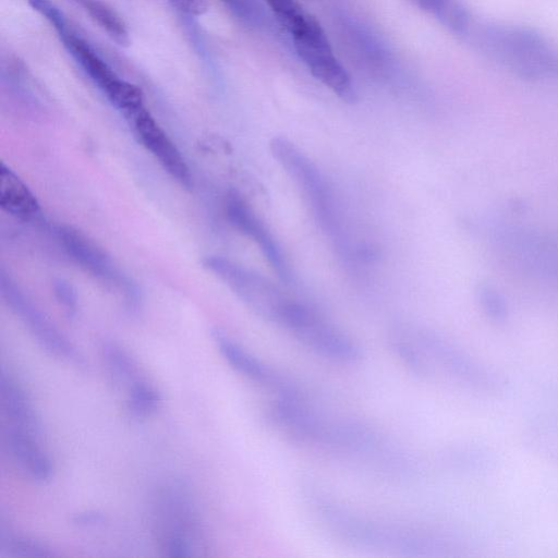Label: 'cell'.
<instances>
[{"instance_id":"3","label":"cell","mask_w":558,"mask_h":558,"mask_svg":"<svg viewBox=\"0 0 558 558\" xmlns=\"http://www.w3.org/2000/svg\"><path fill=\"white\" fill-rule=\"evenodd\" d=\"M281 26L290 33L296 53L312 75L342 100L354 102L356 92L351 76L335 56L318 21L301 9Z\"/></svg>"},{"instance_id":"2","label":"cell","mask_w":558,"mask_h":558,"mask_svg":"<svg viewBox=\"0 0 558 558\" xmlns=\"http://www.w3.org/2000/svg\"><path fill=\"white\" fill-rule=\"evenodd\" d=\"M269 147L277 162L300 187L322 230L341 251L348 250L335 195L317 166L286 137L271 138Z\"/></svg>"},{"instance_id":"13","label":"cell","mask_w":558,"mask_h":558,"mask_svg":"<svg viewBox=\"0 0 558 558\" xmlns=\"http://www.w3.org/2000/svg\"><path fill=\"white\" fill-rule=\"evenodd\" d=\"M211 337L223 359L241 375L271 390L276 396L295 392L294 388L276 369L247 351L222 330H211Z\"/></svg>"},{"instance_id":"1","label":"cell","mask_w":558,"mask_h":558,"mask_svg":"<svg viewBox=\"0 0 558 558\" xmlns=\"http://www.w3.org/2000/svg\"><path fill=\"white\" fill-rule=\"evenodd\" d=\"M464 40L520 78L558 80V46L533 28L474 19Z\"/></svg>"},{"instance_id":"10","label":"cell","mask_w":558,"mask_h":558,"mask_svg":"<svg viewBox=\"0 0 558 558\" xmlns=\"http://www.w3.org/2000/svg\"><path fill=\"white\" fill-rule=\"evenodd\" d=\"M58 232L70 257L92 276L123 291L129 310L135 312L138 307V292L121 274L110 256L95 242L71 227L63 226Z\"/></svg>"},{"instance_id":"18","label":"cell","mask_w":558,"mask_h":558,"mask_svg":"<svg viewBox=\"0 0 558 558\" xmlns=\"http://www.w3.org/2000/svg\"><path fill=\"white\" fill-rule=\"evenodd\" d=\"M0 555L4 558H50L54 553L47 543L1 525Z\"/></svg>"},{"instance_id":"6","label":"cell","mask_w":558,"mask_h":558,"mask_svg":"<svg viewBox=\"0 0 558 558\" xmlns=\"http://www.w3.org/2000/svg\"><path fill=\"white\" fill-rule=\"evenodd\" d=\"M205 266L257 316L279 325L292 299L263 275L219 256L207 257Z\"/></svg>"},{"instance_id":"25","label":"cell","mask_w":558,"mask_h":558,"mask_svg":"<svg viewBox=\"0 0 558 558\" xmlns=\"http://www.w3.org/2000/svg\"><path fill=\"white\" fill-rule=\"evenodd\" d=\"M71 522L77 527H97L106 522V515L98 510H83L74 513Z\"/></svg>"},{"instance_id":"22","label":"cell","mask_w":558,"mask_h":558,"mask_svg":"<svg viewBox=\"0 0 558 558\" xmlns=\"http://www.w3.org/2000/svg\"><path fill=\"white\" fill-rule=\"evenodd\" d=\"M476 294L484 311L494 318H502L507 312L502 294L490 283H481Z\"/></svg>"},{"instance_id":"26","label":"cell","mask_w":558,"mask_h":558,"mask_svg":"<svg viewBox=\"0 0 558 558\" xmlns=\"http://www.w3.org/2000/svg\"><path fill=\"white\" fill-rule=\"evenodd\" d=\"M32 7L54 25L60 32L64 29V22L60 12L49 0H28Z\"/></svg>"},{"instance_id":"17","label":"cell","mask_w":558,"mask_h":558,"mask_svg":"<svg viewBox=\"0 0 558 558\" xmlns=\"http://www.w3.org/2000/svg\"><path fill=\"white\" fill-rule=\"evenodd\" d=\"M432 14L452 34L465 39L474 21L460 0H410Z\"/></svg>"},{"instance_id":"5","label":"cell","mask_w":558,"mask_h":558,"mask_svg":"<svg viewBox=\"0 0 558 558\" xmlns=\"http://www.w3.org/2000/svg\"><path fill=\"white\" fill-rule=\"evenodd\" d=\"M279 325L322 357L339 363L361 357L360 348L349 336L305 303L291 300Z\"/></svg>"},{"instance_id":"8","label":"cell","mask_w":558,"mask_h":558,"mask_svg":"<svg viewBox=\"0 0 558 558\" xmlns=\"http://www.w3.org/2000/svg\"><path fill=\"white\" fill-rule=\"evenodd\" d=\"M64 46L108 100L126 119L145 107L141 88L120 77L94 49L75 34L60 32Z\"/></svg>"},{"instance_id":"20","label":"cell","mask_w":558,"mask_h":558,"mask_svg":"<svg viewBox=\"0 0 558 558\" xmlns=\"http://www.w3.org/2000/svg\"><path fill=\"white\" fill-rule=\"evenodd\" d=\"M101 354L113 380L129 387L137 378L136 366L129 353L119 344L106 341Z\"/></svg>"},{"instance_id":"15","label":"cell","mask_w":558,"mask_h":558,"mask_svg":"<svg viewBox=\"0 0 558 558\" xmlns=\"http://www.w3.org/2000/svg\"><path fill=\"white\" fill-rule=\"evenodd\" d=\"M0 405L4 425L40 438L41 423L32 402L20 384L4 371L0 375Z\"/></svg>"},{"instance_id":"4","label":"cell","mask_w":558,"mask_h":558,"mask_svg":"<svg viewBox=\"0 0 558 558\" xmlns=\"http://www.w3.org/2000/svg\"><path fill=\"white\" fill-rule=\"evenodd\" d=\"M507 258L538 278L558 283V239L532 228L495 223L485 231Z\"/></svg>"},{"instance_id":"7","label":"cell","mask_w":558,"mask_h":558,"mask_svg":"<svg viewBox=\"0 0 558 558\" xmlns=\"http://www.w3.org/2000/svg\"><path fill=\"white\" fill-rule=\"evenodd\" d=\"M159 518L161 544L166 556L186 558L193 556L198 522L190 492L180 482H172L160 493Z\"/></svg>"},{"instance_id":"11","label":"cell","mask_w":558,"mask_h":558,"mask_svg":"<svg viewBox=\"0 0 558 558\" xmlns=\"http://www.w3.org/2000/svg\"><path fill=\"white\" fill-rule=\"evenodd\" d=\"M226 211L230 222L258 245L277 276L290 282L291 270L279 243L248 204L238 193L230 192L226 199Z\"/></svg>"},{"instance_id":"19","label":"cell","mask_w":558,"mask_h":558,"mask_svg":"<svg viewBox=\"0 0 558 558\" xmlns=\"http://www.w3.org/2000/svg\"><path fill=\"white\" fill-rule=\"evenodd\" d=\"M107 35L121 46L130 43L129 31L123 19L102 0H73Z\"/></svg>"},{"instance_id":"14","label":"cell","mask_w":558,"mask_h":558,"mask_svg":"<svg viewBox=\"0 0 558 558\" xmlns=\"http://www.w3.org/2000/svg\"><path fill=\"white\" fill-rule=\"evenodd\" d=\"M39 440L40 438L20 429L3 426L2 445L9 459L33 482L46 483L53 474V465Z\"/></svg>"},{"instance_id":"23","label":"cell","mask_w":558,"mask_h":558,"mask_svg":"<svg viewBox=\"0 0 558 558\" xmlns=\"http://www.w3.org/2000/svg\"><path fill=\"white\" fill-rule=\"evenodd\" d=\"M239 19L255 27L265 22L264 12L254 0H221Z\"/></svg>"},{"instance_id":"16","label":"cell","mask_w":558,"mask_h":558,"mask_svg":"<svg viewBox=\"0 0 558 558\" xmlns=\"http://www.w3.org/2000/svg\"><path fill=\"white\" fill-rule=\"evenodd\" d=\"M1 208L17 219L29 221L38 217L39 204L26 184L7 166H0Z\"/></svg>"},{"instance_id":"24","label":"cell","mask_w":558,"mask_h":558,"mask_svg":"<svg viewBox=\"0 0 558 558\" xmlns=\"http://www.w3.org/2000/svg\"><path fill=\"white\" fill-rule=\"evenodd\" d=\"M54 294L66 314L70 317L74 316L77 307V298L74 288L64 280H58L54 283Z\"/></svg>"},{"instance_id":"9","label":"cell","mask_w":558,"mask_h":558,"mask_svg":"<svg viewBox=\"0 0 558 558\" xmlns=\"http://www.w3.org/2000/svg\"><path fill=\"white\" fill-rule=\"evenodd\" d=\"M2 296L12 311L27 326L37 343L50 355L69 364L81 366L84 360L76 348L51 324L32 301L3 274L0 278Z\"/></svg>"},{"instance_id":"27","label":"cell","mask_w":558,"mask_h":558,"mask_svg":"<svg viewBox=\"0 0 558 558\" xmlns=\"http://www.w3.org/2000/svg\"><path fill=\"white\" fill-rule=\"evenodd\" d=\"M180 12L198 16L207 11L206 0H169Z\"/></svg>"},{"instance_id":"12","label":"cell","mask_w":558,"mask_h":558,"mask_svg":"<svg viewBox=\"0 0 558 558\" xmlns=\"http://www.w3.org/2000/svg\"><path fill=\"white\" fill-rule=\"evenodd\" d=\"M129 120L140 142L161 167L181 185L190 187L192 175L185 159L147 108H141Z\"/></svg>"},{"instance_id":"21","label":"cell","mask_w":558,"mask_h":558,"mask_svg":"<svg viewBox=\"0 0 558 558\" xmlns=\"http://www.w3.org/2000/svg\"><path fill=\"white\" fill-rule=\"evenodd\" d=\"M158 390L144 379H136L128 387V409L135 418H146L159 408Z\"/></svg>"}]
</instances>
